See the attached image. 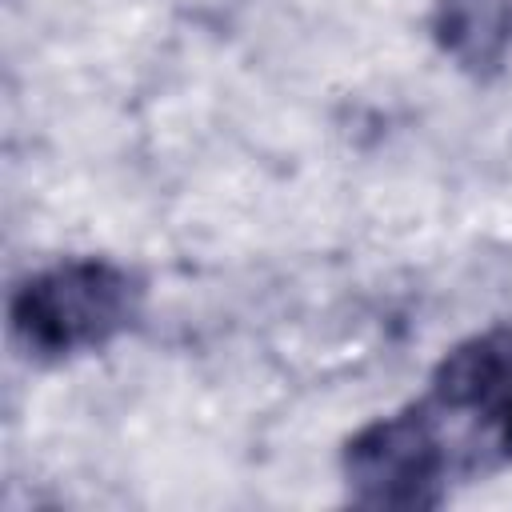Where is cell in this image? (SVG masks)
<instances>
[{
    "instance_id": "3",
    "label": "cell",
    "mask_w": 512,
    "mask_h": 512,
    "mask_svg": "<svg viewBox=\"0 0 512 512\" xmlns=\"http://www.w3.org/2000/svg\"><path fill=\"white\" fill-rule=\"evenodd\" d=\"M512 384V320L452 344L428 380V400L440 412H476Z\"/></svg>"
},
{
    "instance_id": "4",
    "label": "cell",
    "mask_w": 512,
    "mask_h": 512,
    "mask_svg": "<svg viewBox=\"0 0 512 512\" xmlns=\"http://www.w3.org/2000/svg\"><path fill=\"white\" fill-rule=\"evenodd\" d=\"M428 32L464 76L492 80L512 52V0H432Z\"/></svg>"
},
{
    "instance_id": "5",
    "label": "cell",
    "mask_w": 512,
    "mask_h": 512,
    "mask_svg": "<svg viewBox=\"0 0 512 512\" xmlns=\"http://www.w3.org/2000/svg\"><path fill=\"white\" fill-rule=\"evenodd\" d=\"M512 464V384L476 408V424L456 456L460 476H488Z\"/></svg>"
},
{
    "instance_id": "1",
    "label": "cell",
    "mask_w": 512,
    "mask_h": 512,
    "mask_svg": "<svg viewBox=\"0 0 512 512\" xmlns=\"http://www.w3.org/2000/svg\"><path fill=\"white\" fill-rule=\"evenodd\" d=\"M144 308V280L108 256H72L24 276L8 296L12 340L40 364L88 356L124 336Z\"/></svg>"
},
{
    "instance_id": "2",
    "label": "cell",
    "mask_w": 512,
    "mask_h": 512,
    "mask_svg": "<svg viewBox=\"0 0 512 512\" xmlns=\"http://www.w3.org/2000/svg\"><path fill=\"white\" fill-rule=\"evenodd\" d=\"M452 472L456 456L444 436V412L432 400L368 420L340 448L344 492L356 508H436L448 496Z\"/></svg>"
}]
</instances>
